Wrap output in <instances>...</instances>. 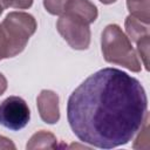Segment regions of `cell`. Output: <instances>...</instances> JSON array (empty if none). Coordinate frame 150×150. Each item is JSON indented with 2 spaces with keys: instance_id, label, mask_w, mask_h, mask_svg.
Instances as JSON below:
<instances>
[{
  "instance_id": "1",
  "label": "cell",
  "mask_w": 150,
  "mask_h": 150,
  "mask_svg": "<svg viewBox=\"0 0 150 150\" xmlns=\"http://www.w3.org/2000/svg\"><path fill=\"white\" fill-rule=\"evenodd\" d=\"M148 115V97L141 82L117 68L88 76L69 96L67 120L83 143L112 149L129 143Z\"/></svg>"
},
{
  "instance_id": "2",
  "label": "cell",
  "mask_w": 150,
  "mask_h": 150,
  "mask_svg": "<svg viewBox=\"0 0 150 150\" xmlns=\"http://www.w3.org/2000/svg\"><path fill=\"white\" fill-rule=\"evenodd\" d=\"M36 27L33 15L25 12L8 13L0 23V61L20 54Z\"/></svg>"
},
{
  "instance_id": "3",
  "label": "cell",
  "mask_w": 150,
  "mask_h": 150,
  "mask_svg": "<svg viewBox=\"0 0 150 150\" xmlns=\"http://www.w3.org/2000/svg\"><path fill=\"white\" fill-rule=\"evenodd\" d=\"M101 48L107 62L120 64L135 73L141 71L142 66L138 55L118 25L111 23L104 28L101 36Z\"/></svg>"
},
{
  "instance_id": "4",
  "label": "cell",
  "mask_w": 150,
  "mask_h": 150,
  "mask_svg": "<svg viewBox=\"0 0 150 150\" xmlns=\"http://www.w3.org/2000/svg\"><path fill=\"white\" fill-rule=\"evenodd\" d=\"M56 28L61 36L67 41V43L76 49L84 50L90 45V28L89 25L79 20L77 18L63 13L60 15Z\"/></svg>"
},
{
  "instance_id": "5",
  "label": "cell",
  "mask_w": 150,
  "mask_h": 150,
  "mask_svg": "<svg viewBox=\"0 0 150 150\" xmlns=\"http://www.w3.org/2000/svg\"><path fill=\"white\" fill-rule=\"evenodd\" d=\"M30 120V110L26 101L19 96H9L0 103V124L9 130L23 129Z\"/></svg>"
},
{
  "instance_id": "6",
  "label": "cell",
  "mask_w": 150,
  "mask_h": 150,
  "mask_svg": "<svg viewBox=\"0 0 150 150\" xmlns=\"http://www.w3.org/2000/svg\"><path fill=\"white\" fill-rule=\"evenodd\" d=\"M36 105L41 120L48 124H55L60 120L59 96L55 91L43 89L36 97Z\"/></svg>"
},
{
  "instance_id": "7",
  "label": "cell",
  "mask_w": 150,
  "mask_h": 150,
  "mask_svg": "<svg viewBox=\"0 0 150 150\" xmlns=\"http://www.w3.org/2000/svg\"><path fill=\"white\" fill-rule=\"evenodd\" d=\"M64 13L70 14L87 25L93 23L97 19V8L89 0H68Z\"/></svg>"
},
{
  "instance_id": "8",
  "label": "cell",
  "mask_w": 150,
  "mask_h": 150,
  "mask_svg": "<svg viewBox=\"0 0 150 150\" xmlns=\"http://www.w3.org/2000/svg\"><path fill=\"white\" fill-rule=\"evenodd\" d=\"M57 146V139L56 137L46 130H40L35 132L29 141L27 142L26 148L28 150H35V149H55Z\"/></svg>"
},
{
  "instance_id": "9",
  "label": "cell",
  "mask_w": 150,
  "mask_h": 150,
  "mask_svg": "<svg viewBox=\"0 0 150 150\" xmlns=\"http://www.w3.org/2000/svg\"><path fill=\"white\" fill-rule=\"evenodd\" d=\"M124 26H125V32L128 34L129 40L134 42H137L142 38L149 35V25L142 22L141 20L136 19L132 15L127 16Z\"/></svg>"
},
{
  "instance_id": "10",
  "label": "cell",
  "mask_w": 150,
  "mask_h": 150,
  "mask_svg": "<svg viewBox=\"0 0 150 150\" xmlns=\"http://www.w3.org/2000/svg\"><path fill=\"white\" fill-rule=\"evenodd\" d=\"M130 15L149 25L150 22V0H127Z\"/></svg>"
},
{
  "instance_id": "11",
  "label": "cell",
  "mask_w": 150,
  "mask_h": 150,
  "mask_svg": "<svg viewBox=\"0 0 150 150\" xmlns=\"http://www.w3.org/2000/svg\"><path fill=\"white\" fill-rule=\"evenodd\" d=\"M141 132L134 143V149H148L149 148V114L146 115L143 125L141 127Z\"/></svg>"
},
{
  "instance_id": "12",
  "label": "cell",
  "mask_w": 150,
  "mask_h": 150,
  "mask_svg": "<svg viewBox=\"0 0 150 150\" xmlns=\"http://www.w3.org/2000/svg\"><path fill=\"white\" fill-rule=\"evenodd\" d=\"M137 52L143 62V66L146 70H149V46H150V35H146L138 40L137 42Z\"/></svg>"
},
{
  "instance_id": "13",
  "label": "cell",
  "mask_w": 150,
  "mask_h": 150,
  "mask_svg": "<svg viewBox=\"0 0 150 150\" xmlns=\"http://www.w3.org/2000/svg\"><path fill=\"white\" fill-rule=\"evenodd\" d=\"M68 0H43L46 11L53 15H62L66 9Z\"/></svg>"
},
{
  "instance_id": "14",
  "label": "cell",
  "mask_w": 150,
  "mask_h": 150,
  "mask_svg": "<svg viewBox=\"0 0 150 150\" xmlns=\"http://www.w3.org/2000/svg\"><path fill=\"white\" fill-rule=\"evenodd\" d=\"M7 7L16 9H27L33 5V0H5Z\"/></svg>"
},
{
  "instance_id": "15",
  "label": "cell",
  "mask_w": 150,
  "mask_h": 150,
  "mask_svg": "<svg viewBox=\"0 0 150 150\" xmlns=\"http://www.w3.org/2000/svg\"><path fill=\"white\" fill-rule=\"evenodd\" d=\"M0 149H6V150L12 149V150H15V144L11 139H8L7 137L0 135Z\"/></svg>"
},
{
  "instance_id": "16",
  "label": "cell",
  "mask_w": 150,
  "mask_h": 150,
  "mask_svg": "<svg viewBox=\"0 0 150 150\" xmlns=\"http://www.w3.org/2000/svg\"><path fill=\"white\" fill-rule=\"evenodd\" d=\"M7 89V80L6 77L0 73V96L6 91Z\"/></svg>"
},
{
  "instance_id": "17",
  "label": "cell",
  "mask_w": 150,
  "mask_h": 150,
  "mask_svg": "<svg viewBox=\"0 0 150 150\" xmlns=\"http://www.w3.org/2000/svg\"><path fill=\"white\" fill-rule=\"evenodd\" d=\"M7 8V5H6V1L5 0H0V15L2 14L4 9Z\"/></svg>"
},
{
  "instance_id": "18",
  "label": "cell",
  "mask_w": 150,
  "mask_h": 150,
  "mask_svg": "<svg viewBox=\"0 0 150 150\" xmlns=\"http://www.w3.org/2000/svg\"><path fill=\"white\" fill-rule=\"evenodd\" d=\"M102 4H104V5H110V4H114L116 0H100Z\"/></svg>"
}]
</instances>
